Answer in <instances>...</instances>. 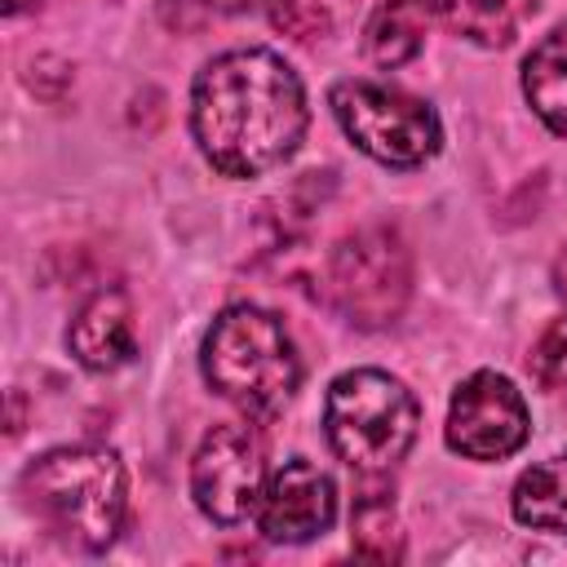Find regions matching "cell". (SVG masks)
<instances>
[{
	"mask_svg": "<svg viewBox=\"0 0 567 567\" xmlns=\"http://www.w3.org/2000/svg\"><path fill=\"white\" fill-rule=\"evenodd\" d=\"M323 292L332 310L354 328H385L412 297V252L394 226L350 230L323 266Z\"/></svg>",
	"mask_w": 567,
	"mask_h": 567,
	"instance_id": "cell-6",
	"label": "cell"
},
{
	"mask_svg": "<svg viewBox=\"0 0 567 567\" xmlns=\"http://www.w3.org/2000/svg\"><path fill=\"white\" fill-rule=\"evenodd\" d=\"M328 106L341 133L385 168H421L443 146L439 111L394 84L350 75L328 89Z\"/></svg>",
	"mask_w": 567,
	"mask_h": 567,
	"instance_id": "cell-5",
	"label": "cell"
},
{
	"mask_svg": "<svg viewBox=\"0 0 567 567\" xmlns=\"http://www.w3.org/2000/svg\"><path fill=\"white\" fill-rule=\"evenodd\" d=\"M532 377L540 381V390L549 394H567V319H554L540 341L532 346V359H527Z\"/></svg>",
	"mask_w": 567,
	"mask_h": 567,
	"instance_id": "cell-16",
	"label": "cell"
},
{
	"mask_svg": "<svg viewBox=\"0 0 567 567\" xmlns=\"http://www.w3.org/2000/svg\"><path fill=\"white\" fill-rule=\"evenodd\" d=\"M425 13L412 4V0H381L363 27V53L372 66L381 71H394L403 62H412L421 53V40H425Z\"/></svg>",
	"mask_w": 567,
	"mask_h": 567,
	"instance_id": "cell-14",
	"label": "cell"
},
{
	"mask_svg": "<svg viewBox=\"0 0 567 567\" xmlns=\"http://www.w3.org/2000/svg\"><path fill=\"white\" fill-rule=\"evenodd\" d=\"M306 89L275 49H226L195 75L190 133L221 177H261L306 137Z\"/></svg>",
	"mask_w": 567,
	"mask_h": 567,
	"instance_id": "cell-1",
	"label": "cell"
},
{
	"mask_svg": "<svg viewBox=\"0 0 567 567\" xmlns=\"http://www.w3.org/2000/svg\"><path fill=\"white\" fill-rule=\"evenodd\" d=\"M554 292H558V301L567 306V244H563V252L554 257Z\"/></svg>",
	"mask_w": 567,
	"mask_h": 567,
	"instance_id": "cell-17",
	"label": "cell"
},
{
	"mask_svg": "<svg viewBox=\"0 0 567 567\" xmlns=\"http://www.w3.org/2000/svg\"><path fill=\"white\" fill-rule=\"evenodd\" d=\"M332 518H337V487L315 461L292 456L266 478V492L257 505V532L266 540L306 545V540L323 536L332 527Z\"/></svg>",
	"mask_w": 567,
	"mask_h": 567,
	"instance_id": "cell-9",
	"label": "cell"
},
{
	"mask_svg": "<svg viewBox=\"0 0 567 567\" xmlns=\"http://www.w3.org/2000/svg\"><path fill=\"white\" fill-rule=\"evenodd\" d=\"M18 487L35 518L71 549L97 554L124 532L128 478L120 456L102 443H66L35 456Z\"/></svg>",
	"mask_w": 567,
	"mask_h": 567,
	"instance_id": "cell-2",
	"label": "cell"
},
{
	"mask_svg": "<svg viewBox=\"0 0 567 567\" xmlns=\"http://www.w3.org/2000/svg\"><path fill=\"white\" fill-rule=\"evenodd\" d=\"M425 22H439L483 49H501L536 13V0H412Z\"/></svg>",
	"mask_w": 567,
	"mask_h": 567,
	"instance_id": "cell-11",
	"label": "cell"
},
{
	"mask_svg": "<svg viewBox=\"0 0 567 567\" xmlns=\"http://www.w3.org/2000/svg\"><path fill=\"white\" fill-rule=\"evenodd\" d=\"M416 399L381 368H350L328 385L323 434L332 452L359 474H390L416 443Z\"/></svg>",
	"mask_w": 567,
	"mask_h": 567,
	"instance_id": "cell-4",
	"label": "cell"
},
{
	"mask_svg": "<svg viewBox=\"0 0 567 567\" xmlns=\"http://www.w3.org/2000/svg\"><path fill=\"white\" fill-rule=\"evenodd\" d=\"M204 381L248 421H270L301 385V359L288 328L261 306H226L199 346Z\"/></svg>",
	"mask_w": 567,
	"mask_h": 567,
	"instance_id": "cell-3",
	"label": "cell"
},
{
	"mask_svg": "<svg viewBox=\"0 0 567 567\" xmlns=\"http://www.w3.org/2000/svg\"><path fill=\"white\" fill-rule=\"evenodd\" d=\"M354 554L363 558H403V532L394 527V514L385 501H363L354 514Z\"/></svg>",
	"mask_w": 567,
	"mask_h": 567,
	"instance_id": "cell-15",
	"label": "cell"
},
{
	"mask_svg": "<svg viewBox=\"0 0 567 567\" xmlns=\"http://www.w3.org/2000/svg\"><path fill=\"white\" fill-rule=\"evenodd\" d=\"M532 434L518 385L501 372H474L447 403V447L465 461H505Z\"/></svg>",
	"mask_w": 567,
	"mask_h": 567,
	"instance_id": "cell-8",
	"label": "cell"
},
{
	"mask_svg": "<svg viewBox=\"0 0 567 567\" xmlns=\"http://www.w3.org/2000/svg\"><path fill=\"white\" fill-rule=\"evenodd\" d=\"M509 509L532 532L567 536V452L523 470L518 483H514Z\"/></svg>",
	"mask_w": 567,
	"mask_h": 567,
	"instance_id": "cell-13",
	"label": "cell"
},
{
	"mask_svg": "<svg viewBox=\"0 0 567 567\" xmlns=\"http://www.w3.org/2000/svg\"><path fill=\"white\" fill-rule=\"evenodd\" d=\"M66 346H71L75 363L89 368V372H115V368H124L133 359V350H137L128 297L120 288L93 292L75 310V319L66 328Z\"/></svg>",
	"mask_w": 567,
	"mask_h": 567,
	"instance_id": "cell-10",
	"label": "cell"
},
{
	"mask_svg": "<svg viewBox=\"0 0 567 567\" xmlns=\"http://www.w3.org/2000/svg\"><path fill=\"white\" fill-rule=\"evenodd\" d=\"M523 93H527V106L558 137H567V22L554 27L523 58Z\"/></svg>",
	"mask_w": 567,
	"mask_h": 567,
	"instance_id": "cell-12",
	"label": "cell"
},
{
	"mask_svg": "<svg viewBox=\"0 0 567 567\" xmlns=\"http://www.w3.org/2000/svg\"><path fill=\"white\" fill-rule=\"evenodd\" d=\"M261 492H266V447L257 430L248 421L213 425L190 456L195 509L217 527H235L248 514H257Z\"/></svg>",
	"mask_w": 567,
	"mask_h": 567,
	"instance_id": "cell-7",
	"label": "cell"
}]
</instances>
